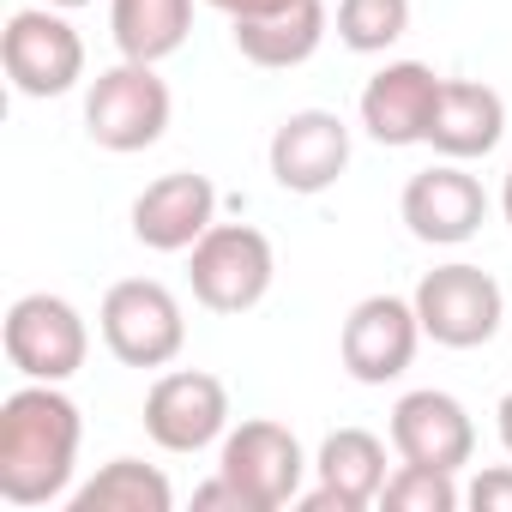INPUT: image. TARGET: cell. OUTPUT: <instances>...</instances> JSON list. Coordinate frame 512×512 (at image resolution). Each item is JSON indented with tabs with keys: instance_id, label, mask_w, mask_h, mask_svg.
I'll return each instance as SVG.
<instances>
[{
	"instance_id": "obj_1",
	"label": "cell",
	"mask_w": 512,
	"mask_h": 512,
	"mask_svg": "<svg viewBox=\"0 0 512 512\" xmlns=\"http://www.w3.org/2000/svg\"><path fill=\"white\" fill-rule=\"evenodd\" d=\"M79 440H85V422L61 386L31 380L7 392V404H0V500L7 506L61 500L73 488Z\"/></svg>"
},
{
	"instance_id": "obj_2",
	"label": "cell",
	"mask_w": 512,
	"mask_h": 512,
	"mask_svg": "<svg viewBox=\"0 0 512 512\" xmlns=\"http://www.w3.org/2000/svg\"><path fill=\"white\" fill-rule=\"evenodd\" d=\"M278 278V253L253 223H211L187 247V284L193 302L211 314H247L272 296Z\"/></svg>"
},
{
	"instance_id": "obj_3",
	"label": "cell",
	"mask_w": 512,
	"mask_h": 512,
	"mask_svg": "<svg viewBox=\"0 0 512 512\" xmlns=\"http://www.w3.org/2000/svg\"><path fill=\"white\" fill-rule=\"evenodd\" d=\"M169 85L157 79L151 61H121L109 73L91 79L85 91V133L115 151V157H133V151H151L163 133H169Z\"/></svg>"
},
{
	"instance_id": "obj_4",
	"label": "cell",
	"mask_w": 512,
	"mask_h": 512,
	"mask_svg": "<svg viewBox=\"0 0 512 512\" xmlns=\"http://www.w3.org/2000/svg\"><path fill=\"white\" fill-rule=\"evenodd\" d=\"M217 470L241 488L247 512H278V506L302 500V482H308L314 464H308L302 440L284 422L253 416V422H241L217 440Z\"/></svg>"
},
{
	"instance_id": "obj_5",
	"label": "cell",
	"mask_w": 512,
	"mask_h": 512,
	"mask_svg": "<svg viewBox=\"0 0 512 512\" xmlns=\"http://www.w3.org/2000/svg\"><path fill=\"white\" fill-rule=\"evenodd\" d=\"M97 326H103L109 356L127 368H169L187 344V314L157 278H121L103 296Z\"/></svg>"
},
{
	"instance_id": "obj_6",
	"label": "cell",
	"mask_w": 512,
	"mask_h": 512,
	"mask_svg": "<svg viewBox=\"0 0 512 512\" xmlns=\"http://www.w3.org/2000/svg\"><path fill=\"white\" fill-rule=\"evenodd\" d=\"M416 320H422V338H434L440 350H476L500 332L506 320V296L500 284L482 272V266H434L422 284H416Z\"/></svg>"
},
{
	"instance_id": "obj_7",
	"label": "cell",
	"mask_w": 512,
	"mask_h": 512,
	"mask_svg": "<svg viewBox=\"0 0 512 512\" xmlns=\"http://www.w3.org/2000/svg\"><path fill=\"white\" fill-rule=\"evenodd\" d=\"M0 338H7V362L25 380H49V386H67L91 356V332H85L79 308L67 296H49V290L19 296L7 308V332Z\"/></svg>"
},
{
	"instance_id": "obj_8",
	"label": "cell",
	"mask_w": 512,
	"mask_h": 512,
	"mask_svg": "<svg viewBox=\"0 0 512 512\" xmlns=\"http://www.w3.org/2000/svg\"><path fill=\"white\" fill-rule=\"evenodd\" d=\"M0 67L19 97H67L85 79V43L55 7H19L0 31Z\"/></svg>"
},
{
	"instance_id": "obj_9",
	"label": "cell",
	"mask_w": 512,
	"mask_h": 512,
	"mask_svg": "<svg viewBox=\"0 0 512 512\" xmlns=\"http://www.w3.org/2000/svg\"><path fill=\"white\" fill-rule=\"evenodd\" d=\"M145 434L163 452H205L229 434V386L205 368H169L145 392Z\"/></svg>"
},
{
	"instance_id": "obj_10",
	"label": "cell",
	"mask_w": 512,
	"mask_h": 512,
	"mask_svg": "<svg viewBox=\"0 0 512 512\" xmlns=\"http://www.w3.org/2000/svg\"><path fill=\"white\" fill-rule=\"evenodd\" d=\"M416 344H422V320H416V302H404V296H368V302H356L350 320H344V332H338V356H344V374L356 386L398 380L416 362Z\"/></svg>"
},
{
	"instance_id": "obj_11",
	"label": "cell",
	"mask_w": 512,
	"mask_h": 512,
	"mask_svg": "<svg viewBox=\"0 0 512 512\" xmlns=\"http://www.w3.org/2000/svg\"><path fill=\"white\" fill-rule=\"evenodd\" d=\"M386 434H392V452L404 464H428V470H452L458 476L476 458V422H470V410L452 392H434V386L404 392L392 404Z\"/></svg>"
},
{
	"instance_id": "obj_12",
	"label": "cell",
	"mask_w": 512,
	"mask_h": 512,
	"mask_svg": "<svg viewBox=\"0 0 512 512\" xmlns=\"http://www.w3.org/2000/svg\"><path fill=\"white\" fill-rule=\"evenodd\" d=\"M398 211H404V223H410L416 241H428V247H464L482 229V217H488V193H482L476 175H464V163L446 157V163H434V169H422V175L404 181Z\"/></svg>"
},
{
	"instance_id": "obj_13",
	"label": "cell",
	"mask_w": 512,
	"mask_h": 512,
	"mask_svg": "<svg viewBox=\"0 0 512 512\" xmlns=\"http://www.w3.org/2000/svg\"><path fill=\"white\" fill-rule=\"evenodd\" d=\"M266 163L284 193H326L350 169V127L332 109H296L278 121Z\"/></svg>"
},
{
	"instance_id": "obj_14",
	"label": "cell",
	"mask_w": 512,
	"mask_h": 512,
	"mask_svg": "<svg viewBox=\"0 0 512 512\" xmlns=\"http://www.w3.org/2000/svg\"><path fill=\"white\" fill-rule=\"evenodd\" d=\"M440 103V73L422 61H386L368 85H362V127L374 145L404 151V145H428V121Z\"/></svg>"
},
{
	"instance_id": "obj_15",
	"label": "cell",
	"mask_w": 512,
	"mask_h": 512,
	"mask_svg": "<svg viewBox=\"0 0 512 512\" xmlns=\"http://www.w3.org/2000/svg\"><path fill=\"white\" fill-rule=\"evenodd\" d=\"M217 223V187L199 169H169L133 199V241L151 253H187Z\"/></svg>"
},
{
	"instance_id": "obj_16",
	"label": "cell",
	"mask_w": 512,
	"mask_h": 512,
	"mask_svg": "<svg viewBox=\"0 0 512 512\" xmlns=\"http://www.w3.org/2000/svg\"><path fill=\"white\" fill-rule=\"evenodd\" d=\"M314 476H320V488L302 494L308 512H362L386 488V440L368 428H332L320 440Z\"/></svg>"
},
{
	"instance_id": "obj_17",
	"label": "cell",
	"mask_w": 512,
	"mask_h": 512,
	"mask_svg": "<svg viewBox=\"0 0 512 512\" xmlns=\"http://www.w3.org/2000/svg\"><path fill=\"white\" fill-rule=\"evenodd\" d=\"M506 133V103L494 85L482 79H440V103H434V121H428V145L452 163H470V157H488Z\"/></svg>"
},
{
	"instance_id": "obj_18",
	"label": "cell",
	"mask_w": 512,
	"mask_h": 512,
	"mask_svg": "<svg viewBox=\"0 0 512 512\" xmlns=\"http://www.w3.org/2000/svg\"><path fill=\"white\" fill-rule=\"evenodd\" d=\"M326 0H296V7L272 13V19H235L229 37L235 49L253 61V67H266V73H284V67H302L314 61V49L326 43Z\"/></svg>"
},
{
	"instance_id": "obj_19",
	"label": "cell",
	"mask_w": 512,
	"mask_h": 512,
	"mask_svg": "<svg viewBox=\"0 0 512 512\" xmlns=\"http://www.w3.org/2000/svg\"><path fill=\"white\" fill-rule=\"evenodd\" d=\"M109 31L121 61H169L193 31V0H109Z\"/></svg>"
},
{
	"instance_id": "obj_20",
	"label": "cell",
	"mask_w": 512,
	"mask_h": 512,
	"mask_svg": "<svg viewBox=\"0 0 512 512\" xmlns=\"http://www.w3.org/2000/svg\"><path fill=\"white\" fill-rule=\"evenodd\" d=\"M175 488L145 458H109L85 488H73V512H169Z\"/></svg>"
},
{
	"instance_id": "obj_21",
	"label": "cell",
	"mask_w": 512,
	"mask_h": 512,
	"mask_svg": "<svg viewBox=\"0 0 512 512\" xmlns=\"http://www.w3.org/2000/svg\"><path fill=\"white\" fill-rule=\"evenodd\" d=\"M410 31V0H338V43L356 55H386Z\"/></svg>"
},
{
	"instance_id": "obj_22",
	"label": "cell",
	"mask_w": 512,
	"mask_h": 512,
	"mask_svg": "<svg viewBox=\"0 0 512 512\" xmlns=\"http://www.w3.org/2000/svg\"><path fill=\"white\" fill-rule=\"evenodd\" d=\"M386 512H458L464 494L452 482V470H428V464H398L380 488Z\"/></svg>"
},
{
	"instance_id": "obj_23",
	"label": "cell",
	"mask_w": 512,
	"mask_h": 512,
	"mask_svg": "<svg viewBox=\"0 0 512 512\" xmlns=\"http://www.w3.org/2000/svg\"><path fill=\"white\" fill-rule=\"evenodd\" d=\"M464 500H470L476 512H512V464H488V470L464 488Z\"/></svg>"
},
{
	"instance_id": "obj_24",
	"label": "cell",
	"mask_w": 512,
	"mask_h": 512,
	"mask_svg": "<svg viewBox=\"0 0 512 512\" xmlns=\"http://www.w3.org/2000/svg\"><path fill=\"white\" fill-rule=\"evenodd\" d=\"M205 7H217V13L235 25V19H272V13L296 7V0H205Z\"/></svg>"
},
{
	"instance_id": "obj_25",
	"label": "cell",
	"mask_w": 512,
	"mask_h": 512,
	"mask_svg": "<svg viewBox=\"0 0 512 512\" xmlns=\"http://www.w3.org/2000/svg\"><path fill=\"white\" fill-rule=\"evenodd\" d=\"M193 506H229V512H247V500H241V488H235V482H229L223 470H217V476H211L205 488H193Z\"/></svg>"
},
{
	"instance_id": "obj_26",
	"label": "cell",
	"mask_w": 512,
	"mask_h": 512,
	"mask_svg": "<svg viewBox=\"0 0 512 512\" xmlns=\"http://www.w3.org/2000/svg\"><path fill=\"white\" fill-rule=\"evenodd\" d=\"M494 428H500V446H506V458H512V392L500 398V410H494Z\"/></svg>"
},
{
	"instance_id": "obj_27",
	"label": "cell",
	"mask_w": 512,
	"mask_h": 512,
	"mask_svg": "<svg viewBox=\"0 0 512 512\" xmlns=\"http://www.w3.org/2000/svg\"><path fill=\"white\" fill-rule=\"evenodd\" d=\"M500 211H506V223H512V163H506V187H500Z\"/></svg>"
},
{
	"instance_id": "obj_28",
	"label": "cell",
	"mask_w": 512,
	"mask_h": 512,
	"mask_svg": "<svg viewBox=\"0 0 512 512\" xmlns=\"http://www.w3.org/2000/svg\"><path fill=\"white\" fill-rule=\"evenodd\" d=\"M43 7H91V0H43Z\"/></svg>"
}]
</instances>
